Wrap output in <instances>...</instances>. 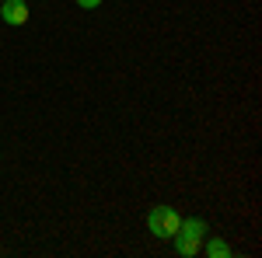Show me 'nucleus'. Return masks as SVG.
<instances>
[{
  "mask_svg": "<svg viewBox=\"0 0 262 258\" xmlns=\"http://www.w3.org/2000/svg\"><path fill=\"white\" fill-rule=\"evenodd\" d=\"M179 227H182V213L175 206H154V209L147 213V230H150L154 238L171 241L179 234Z\"/></svg>",
  "mask_w": 262,
  "mask_h": 258,
  "instance_id": "1",
  "label": "nucleus"
},
{
  "mask_svg": "<svg viewBox=\"0 0 262 258\" xmlns=\"http://www.w3.org/2000/svg\"><path fill=\"white\" fill-rule=\"evenodd\" d=\"M0 18L7 21V25H25V21L32 18V7L25 0H0Z\"/></svg>",
  "mask_w": 262,
  "mask_h": 258,
  "instance_id": "2",
  "label": "nucleus"
},
{
  "mask_svg": "<svg viewBox=\"0 0 262 258\" xmlns=\"http://www.w3.org/2000/svg\"><path fill=\"white\" fill-rule=\"evenodd\" d=\"M175 238H185V241H203V238H206V220H200V217L182 220V227H179V234H175Z\"/></svg>",
  "mask_w": 262,
  "mask_h": 258,
  "instance_id": "3",
  "label": "nucleus"
},
{
  "mask_svg": "<svg viewBox=\"0 0 262 258\" xmlns=\"http://www.w3.org/2000/svg\"><path fill=\"white\" fill-rule=\"evenodd\" d=\"M203 251H206L210 258H231V255H234V251H231V244L221 241V238H210L206 244H203Z\"/></svg>",
  "mask_w": 262,
  "mask_h": 258,
  "instance_id": "4",
  "label": "nucleus"
},
{
  "mask_svg": "<svg viewBox=\"0 0 262 258\" xmlns=\"http://www.w3.org/2000/svg\"><path fill=\"white\" fill-rule=\"evenodd\" d=\"M171 241H175V251L185 255V258H192V255L203 251V241H185V238H171Z\"/></svg>",
  "mask_w": 262,
  "mask_h": 258,
  "instance_id": "5",
  "label": "nucleus"
},
{
  "mask_svg": "<svg viewBox=\"0 0 262 258\" xmlns=\"http://www.w3.org/2000/svg\"><path fill=\"white\" fill-rule=\"evenodd\" d=\"M101 0H77V7H84V11H91V7H98Z\"/></svg>",
  "mask_w": 262,
  "mask_h": 258,
  "instance_id": "6",
  "label": "nucleus"
}]
</instances>
